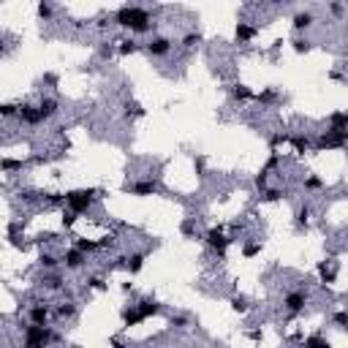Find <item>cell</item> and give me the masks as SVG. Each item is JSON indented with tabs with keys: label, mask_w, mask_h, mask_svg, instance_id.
<instances>
[{
	"label": "cell",
	"mask_w": 348,
	"mask_h": 348,
	"mask_svg": "<svg viewBox=\"0 0 348 348\" xmlns=\"http://www.w3.org/2000/svg\"><path fill=\"white\" fill-rule=\"evenodd\" d=\"M147 55L150 57H166L172 52V38H166V36H155V38H150L147 41Z\"/></svg>",
	"instance_id": "6da1fadb"
},
{
	"label": "cell",
	"mask_w": 348,
	"mask_h": 348,
	"mask_svg": "<svg viewBox=\"0 0 348 348\" xmlns=\"http://www.w3.org/2000/svg\"><path fill=\"white\" fill-rule=\"evenodd\" d=\"M283 307L288 313H302L307 307V294L305 291H288L286 299H283Z\"/></svg>",
	"instance_id": "7a4b0ae2"
},
{
	"label": "cell",
	"mask_w": 348,
	"mask_h": 348,
	"mask_svg": "<svg viewBox=\"0 0 348 348\" xmlns=\"http://www.w3.org/2000/svg\"><path fill=\"white\" fill-rule=\"evenodd\" d=\"M57 109H60V101H57V98H52V95H44L41 101H38V112L44 114V120L55 117Z\"/></svg>",
	"instance_id": "3957f363"
},
{
	"label": "cell",
	"mask_w": 348,
	"mask_h": 348,
	"mask_svg": "<svg viewBox=\"0 0 348 348\" xmlns=\"http://www.w3.org/2000/svg\"><path fill=\"white\" fill-rule=\"evenodd\" d=\"M87 256L79 248H74V251H68L66 256H63V264H66V269H79V266H85Z\"/></svg>",
	"instance_id": "277c9868"
},
{
	"label": "cell",
	"mask_w": 348,
	"mask_h": 348,
	"mask_svg": "<svg viewBox=\"0 0 348 348\" xmlns=\"http://www.w3.org/2000/svg\"><path fill=\"white\" fill-rule=\"evenodd\" d=\"M313 22H316V16H313V11H299V14H294V30L302 33V30H310Z\"/></svg>",
	"instance_id": "5b68a950"
},
{
	"label": "cell",
	"mask_w": 348,
	"mask_h": 348,
	"mask_svg": "<svg viewBox=\"0 0 348 348\" xmlns=\"http://www.w3.org/2000/svg\"><path fill=\"white\" fill-rule=\"evenodd\" d=\"M46 321H49V307H46V305H33L30 307V324L46 327Z\"/></svg>",
	"instance_id": "8992f818"
},
{
	"label": "cell",
	"mask_w": 348,
	"mask_h": 348,
	"mask_svg": "<svg viewBox=\"0 0 348 348\" xmlns=\"http://www.w3.org/2000/svg\"><path fill=\"white\" fill-rule=\"evenodd\" d=\"M131 190L136 196H153L155 190H158V182H155V179H142V182H133Z\"/></svg>",
	"instance_id": "52a82bcc"
},
{
	"label": "cell",
	"mask_w": 348,
	"mask_h": 348,
	"mask_svg": "<svg viewBox=\"0 0 348 348\" xmlns=\"http://www.w3.org/2000/svg\"><path fill=\"white\" fill-rule=\"evenodd\" d=\"M55 316L57 318H74V316H77V305H74V302H60V305H57V310H55Z\"/></svg>",
	"instance_id": "ba28073f"
},
{
	"label": "cell",
	"mask_w": 348,
	"mask_h": 348,
	"mask_svg": "<svg viewBox=\"0 0 348 348\" xmlns=\"http://www.w3.org/2000/svg\"><path fill=\"white\" fill-rule=\"evenodd\" d=\"M332 128L348 131V112H335L332 114Z\"/></svg>",
	"instance_id": "9c48e42d"
},
{
	"label": "cell",
	"mask_w": 348,
	"mask_h": 348,
	"mask_svg": "<svg viewBox=\"0 0 348 348\" xmlns=\"http://www.w3.org/2000/svg\"><path fill=\"white\" fill-rule=\"evenodd\" d=\"M38 264H41L44 269H57L60 261H57V256H52V253H41V256H38Z\"/></svg>",
	"instance_id": "30bf717a"
},
{
	"label": "cell",
	"mask_w": 348,
	"mask_h": 348,
	"mask_svg": "<svg viewBox=\"0 0 348 348\" xmlns=\"http://www.w3.org/2000/svg\"><path fill=\"white\" fill-rule=\"evenodd\" d=\"M142 261H144V253H133V256H128V269L139 272L142 269Z\"/></svg>",
	"instance_id": "8fae6325"
},
{
	"label": "cell",
	"mask_w": 348,
	"mask_h": 348,
	"mask_svg": "<svg viewBox=\"0 0 348 348\" xmlns=\"http://www.w3.org/2000/svg\"><path fill=\"white\" fill-rule=\"evenodd\" d=\"M38 16H41V19H52V16H55V5L52 3H38Z\"/></svg>",
	"instance_id": "7c38bea8"
},
{
	"label": "cell",
	"mask_w": 348,
	"mask_h": 348,
	"mask_svg": "<svg viewBox=\"0 0 348 348\" xmlns=\"http://www.w3.org/2000/svg\"><path fill=\"white\" fill-rule=\"evenodd\" d=\"M305 348H329V343L324 338H310V340H305Z\"/></svg>",
	"instance_id": "4fadbf2b"
},
{
	"label": "cell",
	"mask_w": 348,
	"mask_h": 348,
	"mask_svg": "<svg viewBox=\"0 0 348 348\" xmlns=\"http://www.w3.org/2000/svg\"><path fill=\"white\" fill-rule=\"evenodd\" d=\"M199 41H201V36H199L196 30H190L188 36L182 38V46H188V49H190V46H193V44H199Z\"/></svg>",
	"instance_id": "5bb4252c"
},
{
	"label": "cell",
	"mask_w": 348,
	"mask_h": 348,
	"mask_svg": "<svg viewBox=\"0 0 348 348\" xmlns=\"http://www.w3.org/2000/svg\"><path fill=\"white\" fill-rule=\"evenodd\" d=\"M321 185H324L321 177H307V179H305V188H307V190H316V188H321Z\"/></svg>",
	"instance_id": "9a60e30c"
},
{
	"label": "cell",
	"mask_w": 348,
	"mask_h": 348,
	"mask_svg": "<svg viewBox=\"0 0 348 348\" xmlns=\"http://www.w3.org/2000/svg\"><path fill=\"white\" fill-rule=\"evenodd\" d=\"M231 302H234V310H240V313L248 310V299H245V297H234Z\"/></svg>",
	"instance_id": "2e32d148"
},
{
	"label": "cell",
	"mask_w": 348,
	"mask_h": 348,
	"mask_svg": "<svg viewBox=\"0 0 348 348\" xmlns=\"http://www.w3.org/2000/svg\"><path fill=\"white\" fill-rule=\"evenodd\" d=\"M136 49H139L136 41H123V46H120V52H123V55H131V52H136Z\"/></svg>",
	"instance_id": "e0dca14e"
},
{
	"label": "cell",
	"mask_w": 348,
	"mask_h": 348,
	"mask_svg": "<svg viewBox=\"0 0 348 348\" xmlns=\"http://www.w3.org/2000/svg\"><path fill=\"white\" fill-rule=\"evenodd\" d=\"M251 36H253V27H248V25L237 27V38H251Z\"/></svg>",
	"instance_id": "ac0fdd59"
},
{
	"label": "cell",
	"mask_w": 348,
	"mask_h": 348,
	"mask_svg": "<svg viewBox=\"0 0 348 348\" xmlns=\"http://www.w3.org/2000/svg\"><path fill=\"white\" fill-rule=\"evenodd\" d=\"M294 49H297V52H307V49H310V41H307V38H297V41H294Z\"/></svg>",
	"instance_id": "d6986e66"
},
{
	"label": "cell",
	"mask_w": 348,
	"mask_h": 348,
	"mask_svg": "<svg viewBox=\"0 0 348 348\" xmlns=\"http://www.w3.org/2000/svg\"><path fill=\"white\" fill-rule=\"evenodd\" d=\"M329 11H332L335 16H340V14L346 11V5H340V3H332V5H329Z\"/></svg>",
	"instance_id": "ffe728a7"
}]
</instances>
